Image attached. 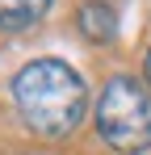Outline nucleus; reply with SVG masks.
<instances>
[{
	"label": "nucleus",
	"mask_w": 151,
	"mask_h": 155,
	"mask_svg": "<svg viewBox=\"0 0 151 155\" xmlns=\"http://www.w3.org/2000/svg\"><path fill=\"white\" fill-rule=\"evenodd\" d=\"M13 105L38 138L63 143L88 113V88L63 59H34L13 76Z\"/></svg>",
	"instance_id": "nucleus-1"
},
{
	"label": "nucleus",
	"mask_w": 151,
	"mask_h": 155,
	"mask_svg": "<svg viewBox=\"0 0 151 155\" xmlns=\"http://www.w3.org/2000/svg\"><path fill=\"white\" fill-rule=\"evenodd\" d=\"M97 134L122 155L151 147V88L134 76H113L97 97Z\"/></svg>",
	"instance_id": "nucleus-2"
},
{
	"label": "nucleus",
	"mask_w": 151,
	"mask_h": 155,
	"mask_svg": "<svg viewBox=\"0 0 151 155\" xmlns=\"http://www.w3.org/2000/svg\"><path fill=\"white\" fill-rule=\"evenodd\" d=\"M76 25L88 42H113L118 34V13L105 4V0H84L80 13H76Z\"/></svg>",
	"instance_id": "nucleus-3"
},
{
	"label": "nucleus",
	"mask_w": 151,
	"mask_h": 155,
	"mask_svg": "<svg viewBox=\"0 0 151 155\" xmlns=\"http://www.w3.org/2000/svg\"><path fill=\"white\" fill-rule=\"evenodd\" d=\"M55 0H0V34H25L50 13Z\"/></svg>",
	"instance_id": "nucleus-4"
},
{
	"label": "nucleus",
	"mask_w": 151,
	"mask_h": 155,
	"mask_svg": "<svg viewBox=\"0 0 151 155\" xmlns=\"http://www.w3.org/2000/svg\"><path fill=\"white\" fill-rule=\"evenodd\" d=\"M143 71H147V88H151V51H147V63H143Z\"/></svg>",
	"instance_id": "nucleus-5"
}]
</instances>
